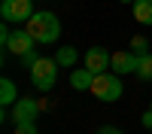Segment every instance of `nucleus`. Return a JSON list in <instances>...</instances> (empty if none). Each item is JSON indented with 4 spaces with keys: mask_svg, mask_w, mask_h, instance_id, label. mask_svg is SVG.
<instances>
[{
    "mask_svg": "<svg viewBox=\"0 0 152 134\" xmlns=\"http://www.w3.org/2000/svg\"><path fill=\"white\" fill-rule=\"evenodd\" d=\"M24 28H28L31 37H34L37 43H43V46L55 43L58 37H61V21H58L55 12H49V9H37L34 15L24 21Z\"/></svg>",
    "mask_w": 152,
    "mask_h": 134,
    "instance_id": "obj_1",
    "label": "nucleus"
},
{
    "mask_svg": "<svg viewBox=\"0 0 152 134\" xmlns=\"http://www.w3.org/2000/svg\"><path fill=\"white\" fill-rule=\"evenodd\" d=\"M122 92H125V85H122V79H119L116 70H113V73L110 70L97 73L94 82H91V94L97 97V101H104V104H116L122 97Z\"/></svg>",
    "mask_w": 152,
    "mask_h": 134,
    "instance_id": "obj_2",
    "label": "nucleus"
},
{
    "mask_svg": "<svg viewBox=\"0 0 152 134\" xmlns=\"http://www.w3.org/2000/svg\"><path fill=\"white\" fill-rule=\"evenodd\" d=\"M31 82H34L37 92H52L55 82H58V61L43 55V58L31 67Z\"/></svg>",
    "mask_w": 152,
    "mask_h": 134,
    "instance_id": "obj_3",
    "label": "nucleus"
},
{
    "mask_svg": "<svg viewBox=\"0 0 152 134\" xmlns=\"http://www.w3.org/2000/svg\"><path fill=\"white\" fill-rule=\"evenodd\" d=\"M34 3L37 0H3V3H0V15H3V21H9V24H21V21H28L37 12Z\"/></svg>",
    "mask_w": 152,
    "mask_h": 134,
    "instance_id": "obj_4",
    "label": "nucleus"
},
{
    "mask_svg": "<svg viewBox=\"0 0 152 134\" xmlns=\"http://www.w3.org/2000/svg\"><path fill=\"white\" fill-rule=\"evenodd\" d=\"M40 113H43V104L37 97H18L12 104V122H34Z\"/></svg>",
    "mask_w": 152,
    "mask_h": 134,
    "instance_id": "obj_5",
    "label": "nucleus"
},
{
    "mask_svg": "<svg viewBox=\"0 0 152 134\" xmlns=\"http://www.w3.org/2000/svg\"><path fill=\"white\" fill-rule=\"evenodd\" d=\"M82 61H85V67L94 73H104V70H110V64H113V52H107L104 46H91L88 52L82 55Z\"/></svg>",
    "mask_w": 152,
    "mask_h": 134,
    "instance_id": "obj_6",
    "label": "nucleus"
},
{
    "mask_svg": "<svg viewBox=\"0 0 152 134\" xmlns=\"http://www.w3.org/2000/svg\"><path fill=\"white\" fill-rule=\"evenodd\" d=\"M31 49H37V40L31 37L28 28H21V31H12L9 34V43H6V52L9 55H24V52H31Z\"/></svg>",
    "mask_w": 152,
    "mask_h": 134,
    "instance_id": "obj_7",
    "label": "nucleus"
},
{
    "mask_svg": "<svg viewBox=\"0 0 152 134\" xmlns=\"http://www.w3.org/2000/svg\"><path fill=\"white\" fill-rule=\"evenodd\" d=\"M113 70L119 73V76H128V73H137L140 67V55L131 52V49H125V52H113Z\"/></svg>",
    "mask_w": 152,
    "mask_h": 134,
    "instance_id": "obj_8",
    "label": "nucleus"
},
{
    "mask_svg": "<svg viewBox=\"0 0 152 134\" xmlns=\"http://www.w3.org/2000/svg\"><path fill=\"white\" fill-rule=\"evenodd\" d=\"M91 82H94V73L88 70V67L73 70V73H70V85H73L76 92H91Z\"/></svg>",
    "mask_w": 152,
    "mask_h": 134,
    "instance_id": "obj_9",
    "label": "nucleus"
},
{
    "mask_svg": "<svg viewBox=\"0 0 152 134\" xmlns=\"http://www.w3.org/2000/svg\"><path fill=\"white\" fill-rule=\"evenodd\" d=\"M131 12L140 24H152V0H134Z\"/></svg>",
    "mask_w": 152,
    "mask_h": 134,
    "instance_id": "obj_10",
    "label": "nucleus"
},
{
    "mask_svg": "<svg viewBox=\"0 0 152 134\" xmlns=\"http://www.w3.org/2000/svg\"><path fill=\"white\" fill-rule=\"evenodd\" d=\"M15 101H18V92H15V82L3 76V79H0V104H3V107H12Z\"/></svg>",
    "mask_w": 152,
    "mask_h": 134,
    "instance_id": "obj_11",
    "label": "nucleus"
},
{
    "mask_svg": "<svg viewBox=\"0 0 152 134\" xmlns=\"http://www.w3.org/2000/svg\"><path fill=\"white\" fill-rule=\"evenodd\" d=\"M76 58H79V52H76L73 46H61L58 52H55V61H58V67H73V64H76Z\"/></svg>",
    "mask_w": 152,
    "mask_h": 134,
    "instance_id": "obj_12",
    "label": "nucleus"
},
{
    "mask_svg": "<svg viewBox=\"0 0 152 134\" xmlns=\"http://www.w3.org/2000/svg\"><path fill=\"white\" fill-rule=\"evenodd\" d=\"M137 76L140 82H152V55H140V67H137Z\"/></svg>",
    "mask_w": 152,
    "mask_h": 134,
    "instance_id": "obj_13",
    "label": "nucleus"
},
{
    "mask_svg": "<svg viewBox=\"0 0 152 134\" xmlns=\"http://www.w3.org/2000/svg\"><path fill=\"white\" fill-rule=\"evenodd\" d=\"M40 58H43V55H40V52H37V49H31V52H24V55L18 58V64L31 70V67H34V64H37V61H40Z\"/></svg>",
    "mask_w": 152,
    "mask_h": 134,
    "instance_id": "obj_14",
    "label": "nucleus"
},
{
    "mask_svg": "<svg viewBox=\"0 0 152 134\" xmlns=\"http://www.w3.org/2000/svg\"><path fill=\"white\" fill-rule=\"evenodd\" d=\"M131 52L146 55V52H149V40H146V37H134V40H131Z\"/></svg>",
    "mask_w": 152,
    "mask_h": 134,
    "instance_id": "obj_15",
    "label": "nucleus"
},
{
    "mask_svg": "<svg viewBox=\"0 0 152 134\" xmlns=\"http://www.w3.org/2000/svg\"><path fill=\"white\" fill-rule=\"evenodd\" d=\"M15 134H37V119L34 122H15Z\"/></svg>",
    "mask_w": 152,
    "mask_h": 134,
    "instance_id": "obj_16",
    "label": "nucleus"
},
{
    "mask_svg": "<svg viewBox=\"0 0 152 134\" xmlns=\"http://www.w3.org/2000/svg\"><path fill=\"white\" fill-rule=\"evenodd\" d=\"M97 134H125V131H119L116 125H100V128H97Z\"/></svg>",
    "mask_w": 152,
    "mask_h": 134,
    "instance_id": "obj_17",
    "label": "nucleus"
},
{
    "mask_svg": "<svg viewBox=\"0 0 152 134\" xmlns=\"http://www.w3.org/2000/svg\"><path fill=\"white\" fill-rule=\"evenodd\" d=\"M140 122H143V125H146V128H152V110H146V113L140 116Z\"/></svg>",
    "mask_w": 152,
    "mask_h": 134,
    "instance_id": "obj_18",
    "label": "nucleus"
},
{
    "mask_svg": "<svg viewBox=\"0 0 152 134\" xmlns=\"http://www.w3.org/2000/svg\"><path fill=\"white\" fill-rule=\"evenodd\" d=\"M119 3H128V6H134V0H119Z\"/></svg>",
    "mask_w": 152,
    "mask_h": 134,
    "instance_id": "obj_19",
    "label": "nucleus"
},
{
    "mask_svg": "<svg viewBox=\"0 0 152 134\" xmlns=\"http://www.w3.org/2000/svg\"><path fill=\"white\" fill-rule=\"evenodd\" d=\"M149 110H152V104H149Z\"/></svg>",
    "mask_w": 152,
    "mask_h": 134,
    "instance_id": "obj_20",
    "label": "nucleus"
},
{
    "mask_svg": "<svg viewBox=\"0 0 152 134\" xmlns=\"http://www.w3.org/2000/svg\"><path fill=\"white\" fill-rule=\"evenodd\" d=\"M149 134H152V128H149Z\"/></svg>",
    "mask_w": 152,
    "mask_h": 134,
    "instance_id": "obj_21",
    "label": "nucleus"
}]
</instances>
